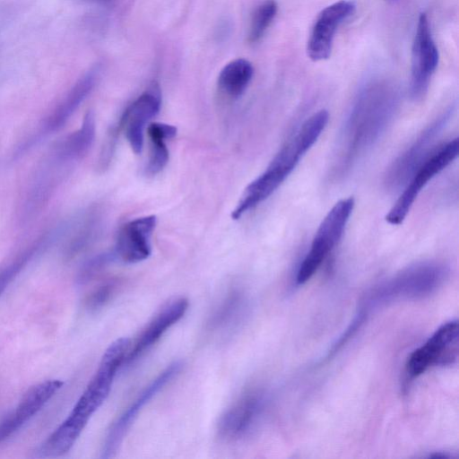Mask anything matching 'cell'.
<instances>
[{
    "mask_svg": "<svg viewBox=\"0 0 459 459\" xmlns=\"http://www.w3.org/2000/svg\"><path fill=\"white\" fill-rule=\"evenodd\" d=\"M398 104L394 85L375 82L365 87L353 103L341 132L336 152L338 172H345L379 139Z\"/></svg>",
    "mask_w": 459,
    "mask_h": 459,
    "instance_id": "1",
    "label": "cell"
},
{
    "mask_svg": "<svg viewBox=\"0 0 459 459\" xmlns=\"http://www.w3.org/2000/svg\"><path fill=\"white\" fill-rule=\"evenodd\" d=\"M131 341L119 338L110 343L99 367L65 420L39 446V457L61 456L74 446L91 416L109 394L118 369L125 364Z\"/></svg>",
    "mask_w": 459,
    "mask_h": 459,
    "instance_id": "2",
    "label": "cell"
},
{
    "mask_svg": "<svg viewBox=\"0 0 459 459\" xmlns=\"http://www.w3.org/2000/svg\"><path fill=\"white\" fill-rule=\"evenodd\" d=\"M328 120V112L321 109L304 121L275 154L267 168L245 188L231 212L233 220L241 218L278 189L317 141Z\"/></svg>",
    "mask_w": 459,
    "mask_h": 459,
    "instance_id": "3",
    "label": "cell"
},
{
    "mask_svg": "<svg viewBox=\"0 0 459 459\" xmlns=\"http://www.w3.org/2000/svg\"><path fill=\"white\" fill-rule=\"evenodd\" d=\"M352 196L339 200L323 219L312 239L309 250L296 275L298 284H304L317 272L341 240L354 208Z\"/></svg>",
    "mask_w": 459,
    "mask_h": 459,
    "instance_id": "4",
    "label": "cell"
},
{
    "mask_svg": "<svg viewBox=\"0 0 459 459\" xmlns=\"http://www.w3.org/2000/svg\"><path fill=\"white\" fill-rule=\"evenodd\" d=\"M446 269L436 262H423L403 269L376 290L378 302L428 296L442 285Z\"/></svg>",
    "mask_w": 459,
    "mask_h": 459,
    "instance_id": "5",
    "label": "cell"
},
{
    "mask_svg": "<svg viewBox=\"0 0 459 459\" xmlns=\"http://www.w3.org/2000/svg\"><path fill=\"white\" fill-rule=\"evenodd\" d=\"M458 138L434 149L410 177L405 187L385 216L391 225H400L407 217L416 198L428 182L450 165L458 156Z\"/></svg>",
    "mask_w": 459,
    "mask_h": 459,
    "instance_id": "6",
    "label": "cell"
},
{
    "mask_svg": "<svg viewBox=\"0 0 459 459\" xmlns=\"http://www.w3.org/2000/svg\"><path fill=\"white\" fill-rule=\"evenodd\" d=\"M182 364L174 361L164 368L142 392L134 402L113 422L106 435L101 449V458L114 457L138 414L150 401L157 395L180 372Z\"/></svg>",
    "mask_w": 459,
    "mask_h": 459,
    "instance_id": "7",
    "label": "cell"
},
{
    "mask_svg": "<svg viewBox=\"0 0 459 459\" xmlns=\"http://www.w3.org/2000/svg\"><path fill=\"white\" fill-rule=\"evenodd\" d=\"M458 357V323L442 325L420 347L414 350L406 363L407 373L416 377L433 365H451Z\"/></svg>",
    "mask_w": 459,
    "mask_h": 459,
    "instance_id": "8",
    "label": "cell"
},
{
    "mask_svg": "<svg viewBox=\"0 0 459 459\" xmlns=\"http://www.w3.org/2000/svg\"><path fill=\"white\" fill-rule=\"evenodd\" d=\"M450 117L449 110L429 123L393 162L385 176V184L389 188L395 189L406 184L415 169L436 148L434 144Z\"/></svg>",
    "mask_w": 459,
    "mask_h": 459,
    "instance_id": "9",
    "label": "cell"
},
{
    "mask_svg": "<svg viewBox=\"0 0 459 459\" xmlns=\"http://www.w3.org/2000/svg\"><path fill=\"white\" fill-rule=\"evenodd\" d=\"M439 54L427 14L419 15L411 48V95L421 100L438 65Z\"/></svg>",
    "mask_w": 459,
    "mask_h": 459,
    "instance_id": "10",
    "label": "cell"
},
{
    "mask_svg": "<svg viewBox=\"0 0 459 459\" xmlns=\"http://www.w3.org/2000/svg\"><path fill=\"white\" fill-rule=\"evenodd\" d=\"M264 405L262 391L249 389L244 392L221 414L217 427L219 437L228 442L247 437L261 417Z\"/></svg>",
    "mask_w": 459,
    "mask_h": 459,
    "instance_id": "11",
    "label": "cell"
},
{
    "mask_svg": "<svg viewBox=\"0 0 459 459\" xmlns=\"http://www.w3.org/2000/svg\"><path fill=\"white\" fill-rule=\"evenodd\" d=\"M353 2L341 0L324 8L316 18L307 45L308 57L315 62L327 59L338 28L355 12Z\"/></svg>",
    "mask_w": 459,
    "mask_h": 459,
    "instance_id": "12",
    "label": "cell"
},
{
    "mask_svg": "<svg viewBox=\"0 0 459 459\" xmlns=\"http://www.w3.org/2000/svg\"><path fill=\"white\" fill-rule=\"evenodd\" d=\"M160 107V88L158 82H153L123 111L118 124L134 153L142 152L144 131L149 121L159 113Z\"/></svg>",
    "mask_w": 459,
    "mask_h": 459,
    "instance_id": "13",
    "label": "cell"
},
{
    "mask_svg": "<svg viewBox=\"0 0 459 459\" xmlns=\"http://www.w3.org/2000/svg\"><path fill=\"white\" fill-rule=\"evenodd\" d=\"M188 307L189 301L185 297H177L167 301L147 323L134 342H131L125 364H130L145 354L185 316Z\"/></svg>",
    "mask_w": 459,
    "mask_h": 459,
    "instance_id": "14",
    "label": "cell"
},
{
    "mask_svg": "<svg viewBox=\"0 0 459 459\" xmlns=\"http://www.w3.org/2000/svg\"><path fill=\"white\" fill-rule=\"evenodd\" d=\"M157 218L146 215L131 220L118 230L112 250L117 260L135 264L147 259L152 254V237Z\"/></svg>",
    "mask_w": 459,
    "mask_h": 459,
    "instance_id": "15",
    "label": "cell"
},
{
    "mask_svg": "<svg viewBox=\"0 0 459 459\" xmlns=\"http://www.w3.org/2000/svg\"><path fill=\"white\" fill-rule=\"evenodd\" d=\"M63 385L60 379H48L30 387L15 409L0 421V442L14 434L37 414Z\"/></svg>",
    "mask_w": 459,
    "mask_h": 459,
    "instance_id": "16",
    "label": "cell"
},
{
    "mask_svg": "<svg viewBox=\"0 0 459 459\" xmlns=\"http://www.w3.org/2000/svg\"><path fill=\"white\" fill-rule=\"evenodd\" d=\"M99 73V67H94L78 80L65 99L47 117L44 125L45 131L48 133L56 131L67 122L94 88Z\"/></svg>",
    "mask_w": 459,
    "mask_h": 459,
    "instance_id": "17",
    "label": "cell"
},
{
    "mask_svg": "<svg viewBox=\"0 0 459 459\" xmlns=\"http://www.w3.org/2000/svg\"><path fill=\"white\" fill-rule=\"evenodd\" d=\"M95 130L94 114L88 111L83 117L81 127L59 141L52 152L72 164L81 160L91 149L95 138Z\"/></svg>",
    "mask_w": 459,
    "mask_h": 459,
    "instance_id": "18",
    "label": "cell"
},
{
    "mask_svg": "<svg viewBox=\"0 0 459 459\" xmlns=\"http://www.w3.org/2000/svg\"><path fill=\"white\" fill-rule=\"evenodd\" d=\"M247 307L244 291L237 287L230 289L213 308L207 321L212 333L232 329L240 321Z\"/></svg>",
    "mask_w": 459,
    "mask_h": 459,
    "instance_id": "19",
    "label": "cell"
},
{
    "mask_svg": "<svg viewBox=\"0 0 459 459\" xmlns=\"http://www.w3.org/2000/svg\"><path fill=\"white\" fill-rule=\"evenodd\" d=\"M102 223L101 212L98 207H91L85 211L79 218L71 233L65 250L66 259H73L89 248L97 239Z\"/></svg>",
    "mask_w": 459,
    "mask_h": 459,
    "instance_id": "20",
    "label": "cell"
},
{
    "mask_svg": "<svg viewBox=\"0 0 459 459\" xmlns=\"http://www.w3.org/2000/svg\"><path fill=\"white\" fill-rule=\"evenodd\" d=\"M146 131L150 140V154L145 171L148 175L154 176L168 164L169 152L166 141L174 138L178 130L172 125L154 122L148 125Z\"/></svg>",
    "mask_w": 459,
    "mask_h": 459,
    "instance_id": "21",
    "label": "cell"
},
{
    "mask_svg": "<svg viewBox=\"0 0 459 459\" xmlns=\"http://www.w3.org/2000/svg\"><path fill=\"white\" fill-rule=\"evenodd\" d=\"M254 75L252 64L238 58L230 61L221 70L218 76L220 91L230 99H238L246 91Z\"/></svg>",
    "mask_w": 459,
    "mask_h": 459,
    "instance_id": "22",
    "label": "cell"
},
{
    "mask_svg": "<svg viewBox=\"0 0 459 459\" xmlns=\"http://www.w3.org/2000/svg\"><path fill=\"white\" fill-rule=\"evenodd\" d=\"M56 233V231L51 230L40 236L36 241L0 268V295L33 257L48 246Z\"/></svg>",
    "mask_w": 459,
    "mask_h": 459,
    "instance_id": "23",
    "label": "cell"
},
{
    "mask_svg": "<svg viewBox=\"0 0 459 459\" xmlns=\"http://www.w3.org/2000/svg\"><path fill=\"white\" fill-rule=\"evenodd\" d=\"M278 11L275 0H264L252 13L247 40L250 43L258 42L274 20Z\"/></svg>",
    "mask_w": 459,
    "mask_h": 459,
    "instance_id": "24",
    "label": "cell"
},
{
    "mask_svg": "<svg viewBox=\"0 0 459 459\" xmlns=\"http://www.w3.org/2000/svg\"><path fill=\"white\" fill-rule=\"evenodd\" d=\"M119 287L120 281L117 278L103 281L86 296L85 307L91 312L100 310L113 299Z\"/></svg>",
    "mask_w": 459,
    "mask_h": 459,
    "instance_id": "25",
    "label": "cell"
},
{
    "mask_svg": "<svg viewBox=\"0 0 459 459\" xmlns=\"http://www.w3.org/2000/svg\"><path fill=\"white\" fill-rule=\"evenodd\" d=\"M117 258L113 251L103 252L92 256L82 266L77 277L78 283L85 284L92 281L101 274Z\"/></svg>",
    "mask_w": 459,
    "mask_h": 459,
    "instance_id": "26",
    "label": "cell"
},
{
    "mask_svg": "<svg viewBox=\"0 0 459 459\" xmlns=\"http://www.w3.org/2000/svg\"><path fill=\"white\" fill-rule=\"evenodd\" d=\"M365 312L359 311L358 315L355 316L351 323L345 329L342 334L338 338V340L332 345L331 349L327 351L325 360L332 358L339 350H341L343 345H345L350 339L356 333V332L360 328L361 325L365 320Z\"/></svg>",
    "mask_w": 459,
    "mask_h": 459,
    "instance_id": "27",
    "label": "cell"
}]
</instances>
